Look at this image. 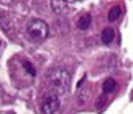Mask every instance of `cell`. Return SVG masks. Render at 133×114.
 <instances>
[{
    "label": "cell",
    "instance_id": "1",
    "mask_svg": "<svg viewBox=\"0 0 133 114\" xmlns=\"http://www.w3.org/2000/svg\"><path fill=\"white\" fill-rule=\"evenodd\" d=\"M69 83H71V75L66 69H54L49 74V85L53 86V90H56L61 95L68 93Z\"/></svg>",
    "mask_w": 133,
    "mask_h": 114
},
{
    "label": "cell",
    "instance_id": "11",
    "mask_svg": "<svg viewBox=\"0 0 133 114\" xmlns=\"http://www.w3.org/2000/svg\"><path fill=\"white\" fill-rule=\"evenodd\" d=\"M0 47H2V43H0Z\"/></svg>",
    "mask_w": 133,
    "mask_h": 114
},
{
    "label": "cell",
    "instance_id": "4",
    "mask_svg": "<svg viewBox=\"0 0 133 114\" xmlns=\"http://www.w3.org/2000/svg\"><path fill=\"white\" fill-rule=\"evenodd\" d=\"M114 38H115V33H114L112 28H105L102 31V43L104 44H110L112 41H114Z\"/></svg>",
    "mask_w": 133,
    "mask_h": 114
},
{
    "label": "cell",
    "instance_id": "5",
    "mask_svg": "<svg viewBox=\"0 0 133 114\" xmlns=\"http://www.w3.org/2000/svg\"><path fill=\"white\" fill-rule=\"evenodd\" d=\"M90 21H92L90 15H84V17H81V18H79V21H77V28H79V29H87V28L90 26Z\"/></svg>",
    "mask_w": 133,
    "mask_h": 114
},
{
    "label": "cell",
    "instance_id": "7",
    "mask_svg": "<svg viewBox=\"0 0 133 114\" xmlns=\"http://www.w3.org/2000/svg\"><path fill=\"white\" fill-rule=\"evenodd\" d=\"M115 86H117V83H115V80H114V78H107V80L104 82V93H110V91H114V90H115Z\"/></svg>",
    "mask_w": 133,
    "mask_h": 114
},
{
    "label": "cell",
    "instance_id": "9",
    "mask_svg": "<svg viewBox=\"0 0 133 114\" xmlns=\"http://www.w3.org/2000/svg\"><path fill=\"white\" fill-rule=\"evenodd\" d=\"M23 67L28 70V74H30V75H35V67L30 64V62H23Z\"/></svg>",
    "mask_w": 133,
    "mask_h": 114
},
{
    "label": "cell",
    "instance_id": "6",
    "mask_svg": "<svg viewBox=\"0 0 133 114\" xmlns=\"http://www.w3.org/2000/svg\"><path fill=\"white\" fill-rule=\"evenodd\" d=\"M120 15H122V8L118 7V5H115V7H112L110 12H109V20H110V21H115Z\"/></svg>",
    "mask_w": 133,
    "mask_h": 114
},
{
    "label": "cell",
    "instance_id": "3",
    "mask_svg": "<svg viewBox=\"0 0 133 114\" xmlns=\"http://www.w3.org/2000/svg\"><path fill=\"white\" fill-rule=\"evenodd\" d=\"M59 109V98L56 95H48L44 96L41 103V112L43 114H56Z\"/></svg>",
    "mask_w": 133,
    "mask_h": 114
},
{
    "label": "cell",
    "instance_id": "10",
    "mask_svg": "<svg viewBox=\"0 0 133 114\" xmlns=\"http://www.w3.org/2000/svg\"><path fill=\"white\" fill-rule=\"evenodd\" d=\"M13 0H0V3H3V5H8V3H12Z\"/></svg>",
    "mask_w": 133,
    "mask_h": 114
},
{
    "label": "cell",
    "instance_id": "8",
    "mask_svg": "<svg viewBox=\"0 0 133 114\" xmlns=\"http://www.w3.org/2000/svg\"><path fill=\"white\" fill-rule=\"evenodd\" d=\"M53 8L56 10V12H59V13H63V12H66V7H61L63 5V2H59V0H53Z\"/></svg>",
    "mask_w": 133,
    "mask_h": 114
},
{
    "label": "cell",
    "instance_id": "2",
    "mask_svg": "<svg viewBox=\"0 0 133 114\" xmlns=\"http://www.w3.org/2000/svg\"><path fill=\"white\" fill-rule=\"evenodd\" d=\"M48 25L41 20H33V21H30L28 28H26V33L30 34V38L35 39V41H43L46 39V36H48Z\"/></svg>",
    "mask_w": 133,
    "mask_h": 114
}]
</instances>
